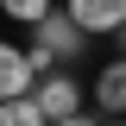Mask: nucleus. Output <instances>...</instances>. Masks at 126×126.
<instances>
[{
    "label": "nucleus",
    "mask_w": 126,
    "mask_h": 126,
    "mask_svg": "<svg viewBox=\"0 0 126 126\" xmlns=\"http://www.w3.org/2000/svg\"><path fill=\"white\" fill-rule=\"evenodd\" d=\"M63 13L94 38V32H120L126 25V0H63Z\"/></svg>",
    "instance_id": "7ed1b4c3"
},
{
    "label": "nucleus",
    "mask_w": 126,
    "mask_h": 126,
    "mask_svg": "<svg viewBox=\"0 0 126 126\" xmlns=\"http://www.w3.org/2000/svg\"><path fill=\"white\" fill-rule=\"evenodd\" d=\"M0 126H50V120L38 113L32 94H19V101H0Z\"/></svg>",
    "instance_id": "423d86ee"
},
{
    "label": "nucleus",
    "mask_w": 126,
    "mask_h": 126,
    "mask_svg": "<svg viewBox=\"0 0 126 126\" xmlns=\"http://www.w3.org/2000/svg\"><path fill=\"white\" fill-rule=\"evenodd\" d=\"M50 126H101V120H94V113L82 107V113H69V120H50Z\"/></svg>",
    "instance_id": "1a4fd4ad"
},
{
    "label": "nucleus",
    "mask_w": 126,
    "mask_h": 126,
    "mask_svg": "<svg viewBox=\"0 0 126 126\" xmlns=\"http://www.w3.org/2000/svg\"><path fill=\"white\" fill-rule=\"evenodd\" d=\"M32 32H38V44H50V50H57V63H76L82 50H88V32H82L69 13H57V6H50V13L38 19Z\"/></svg>",
    "instance_id": "f03ea898"
},
{
    "label": "nucleus",
    "mask_w": 126,
    "mask_h": 126,
    "mask_svg": "<svg viewBox=\"0 0 126 126\" xmlns=\"http://www.w3.org/2000/svg\"><path fill=\"white\" fill-rule=\"evenodd\" d=\"M32 101H38V113H44V120H69V113L88 107V94H82V82L69 76V69L38 76V82H32Z\"/></svg>",
    "instance_id": "f257e3e1"
},
{
    "label": "nucleus",
    "mask_w": 126,
    "mask_h": 126,
    "mask_svg": "<svg viewBox=\"0 0 126 126\" xmlns=\"http://www.w3.org/2000/svg\"><path fill=\"white\" fill-rule=\"evenodd\" d=\"M113 44H120V57H126V25H120V32H113Z\"/></svg>",
    "instance_id": "9d476101"
},
{
    "label": "nucleus",
    "mask_w": 126,
    "mask_h": 126,
    "mask_svg": "<svg viewBox=\"0 0 126 126\" xmlns=\"http://www.w3.org/2000/svg\"><path fill=\"white\" fill-rule=\"evenodd\" d=\"M0 13H6V19H19V25H38V19L50 13V0H0Z\"/></svg>",
    "instance_id": "0eeeda50"
},
{
    "label": "nucleus",
    "mask_w": 126,
    "mask_h": 126,
    "mask_svg": "<svg viewBox=\"0 0 126 126\" xmlns=\"http://www.w3.org/2000/svg\"><path fill=\"white\" fill-rule=\"evenodd\" d=\"M19 94H32V63L19 44L0 38V101H19Z\"/></svg>",
    "instance_id": "39448f33"
},
{
    "label": "nucleus",
    "mask_w": 126,
    "mask_h": 126,
    "mask_svg": "<svg viewBox=\"0 0 126 126\" xmlns=\"http://www.w3.org/2000/svg\"><path fill=\"white\" fill-rule=\"evenodd\" d=\"M94 107L107 113V120H126V57H113L107 69H101V76H94Z\"/></svg>",
    "instance_id": "20e7f679"
},
{
    "label": "nucleus",
    "mask_w": 126,
    "mask_h": 126,
    "mask_svg": "<svg viewBox=\"0 0 126 126\" xmlns=\"http://www.w3.org/2000/svg\"><path fill=\"white\" fill-rule=\"evenodd\" d=\"M101 126H126V120H101Z\"/></svg>",
    "instance_id": "9b49d317"
},
{
    "label": "nucleus",
    "mask_w": 126,
    "mask_h": 126,
    "mask_svg": "<svg viewBox=\"0 0 126 126\" xmlns=\"http://www.w3.org/2000/svg\"><path fill=\"white\" fill-rule=\"evenodd\" d=\"M25 63H32V82H38V76H50V69H63V63H57V50H50V44H38V38H32Z\"/></svg>",
    "instance_id": "6e6552de"
}]
</instances>
